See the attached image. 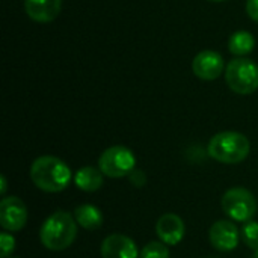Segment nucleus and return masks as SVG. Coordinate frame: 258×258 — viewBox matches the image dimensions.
I'll list each match as a JSON object with an SVG mask.
<instances>
[{
    "label": "nucleus",
    "mask_w": 258,
    "mask_h": 258,
    "mask_svg": "<svg viewBox=\"0 0 258 258\" xmlns=\"http://www.w3.org/2000/svg\"><path fill=\"white\" fill-rule=\"evenodd\" d=\"M30 178L42 192L57 194L70 186L73 174L70 166L59 157L41 156L30 166Z\"/></svg>",
    "instance_id": "nucleus-1"
},
{
    "label": "nucleus",
    "mask_w": 258,
    "mask_h": 258,
    "mask_svg": "<svg viewBox=\"0 0 258 258\" xmlns=\"http://www.w3.org/2000/svg\"><path fill=\"white\" fill-rule=\"evenodd\" d=\"M77 237V222L65 210L51 213L39 230L41 243L50 251H63L73 245Z\"/></svg>",
    "instance_id": "nucleus-2"
},
{
    "label": "nucleus",
    "mask_w": 258,
    "mask_h": 258,
    "mask_svg": "<svg viewBox=\"0 0 258 258\" xmlns=\"http://www.w3.org/2000/svg\"><path fill=\"white\" fill-rule=\"evenodd\" d=\"M251 151V144L248 138L237 132H221L215 135L207 147L209 156L225 165L242 163Z\"/></svg>",
    "instance_id": "nucleus-3"
},
{
    "label": "nucleus",
    "mask_w": 258,
    "mask_h": 258,
    "mask_svg": "<svg viewBox=\"0 0 258 258\" xmlns=\"http://www.w3.org/2000/svg\"><path fill=\"white\" fill-rule=\"evenodd\" d=\"M225 82L240 95H249L258 89V65L246 57H236L225 67Z\"/></svg>",
    "instance_id": "nucleus-4"
},
{
    "label": "nucleus",
    "mask_w": 258,
    "mask_h": 258,
    "mask_svg": "<svg viewBox=\"0 0 258 258\" xmlns=\"http://www.w3.org/2000/svg\"><path fill=\"white\" fill-rule=\"evenodd\" d=\"M224 213L236 222L252 221L257 212V201L254 195L245 187H233L222 197Z\"/></svg>",
    "instance_id": "nucleus-5"
},
{
    "label": "nucleus",
    "mask_w": 258,
    "mask_h": 258,
    "mask_svg": "<svg viewBox=\"0 0 258 258\" xmlns=\"http://www.w3.org/2000/svg\"><path fill=\"white\" fill-rule=\"evenodd\" d=\"M136 157L122 145H115L103 151L98 160V169L109 178H121L135 171Z\"/></svg>",
    "instance_id": "nucleus-6"
},
{
    "label": "nucleus",
    "mask_w": 258,
    "mask_h": 258,
    "mask_svg": "<svg viewBox=\"0 0 258 258\" xmlns=\"http://www.w3.org/2000/svg\"><path fill=\"white\" fill-rule=\"evenodd\" d=\"M27 222L26 204L18 197H5L0 203V225L6 231H20Z\"/></svg>",
    "instance_id": "nucleus-7"
},
{
    "label": "nucleus",
    "mask_w": 258,
    "mask_h": 258,
    "mask_svg": "<svg viewBox=\"0 0 258 258\" xmlns=\"http://www.w3.org/2000/svg\"><path fill=\"white\" fill-rule=\"evenodd\" d=\"M209 239L215 249L228 252L237 248L242 237H240V230L234 222L218 221L212 225L209 231Z\"/></svg>",
    "instance_id": "nucleus-8"
},
{
    "label": "nucleus",
    "mask_w": 258,
    "mask_h": 258,
    "mask_svg": "<svg viewBox=\"0 0 258 258\" xmlns=\"http://www.w3.org/2000/svg\"><path fill=\"white\" fill-rule=\"evenodd\" d=\"M192 71L201 80H216L224 71V57L218 51L203 50L195 56L192 62Z\"/></svg>",
    "instance_id": "nucleus-9"
},
{
    "label": "nucleus",
    "mask_w": 258,
    "mask_h": 258,
    "mask_svg": "<svg viewBox=\"0 0 258 258\" xmlns=\"http://www.w3.org/2000/svg\"><path fill=\"white\" fill-rule=\"evenodd\" d=\"M138 255L136 243L125 234H110L101 243L103 258H138Z\"/></svg>",
    "instance_id": "nucleus-10"
},
{
    "label": "nucleus",
    "mask_w": 258,
    "mask_h": 258,
    "mask_svg": "<svg viewBox=\"0 0 258 258\" xmlns=\"http://www.w3.org/2000/svg\"><path fill=\"white\" fill-rule=\"evenodd\" d=\"M184 222L180 216L174 213H166L160 216V219L156 224V233L160 239L168 246H175L178 245L183 237H184Z\"/></svg>",
    "instance_id": "nucleus-11"
},
{
    "label": "nucleus",
    "mask_w": 258,
    "mask_h": 258,
    "mask_svg": "<svg viewBox=\"0 0 258 258\" xmlns=\"http://www.w3.org/2000/svg\"><path fill=\"white\" fill-rule=\"evenodd\" d=\"M24 9L33 21L50 23L59 15L62 0H24Z\"/></svg>",
    "instance_id": "nucleus-12"
},
{
    "label": "nucleus",
    "mask_w": 258,
    "mask_h": 258,
    "mask_svg": "<svg viewBox=\"0 0 258 258\" xmlns=\"http://www.w3.org/2000/svg\"><path fill=\"white\" fill-rule=\"evenodd\" d=\"M104 183V174L94 166H83L74 174V184L83 192H95Z\"/></svg>",
    "instance_id": "nucleus-13"
},
{
    "label": "nucleus",
    "mask_w": 258,
    "mask_h": 258,
    "mask_svg": "<svg viewBox=\"0 0 258 258\" xmlns=\"http://www.w3.org/2000/svg\"><path fill=\"white\" fill-rule=\"evenodd\" d=\"M74 219L76 222L88 230V231H95L103 225V215L98 207L92 204H82L74 210Z\"/></svg>",
    "instance_id": "nucleus-14"
},
{
    "label": "nucleus",
    "mask_w": 258,
    "mask_h": 258,
    "mask_svg": "<svg viewBox=\"0 0 258 258\" xmlns=\"http://www.w3.org/2000/svg\"><path fill=\"white\" fill-rule=\"evenodd\" d=\"M254 47H255V39H254L252 33L248 30L234 32L228 41V50L237 57H243V56L249 54L254 50Z\"/></svg>",
    "instance_id": "nucleus-15"
},
{
    "label": "nucleus",
    "mask_w": 258,
    "mask_h": 258,
    "mask_svg": "<svg viewBox=\"0 0 258 258\" xmlns=\"http://www.w3.org/2000/svg\"><path fill=\"white\" fill-rule=\"evenodd\" d=\"M240 237L243 240V243L257 251L258 249V222L255 221H248L243 224L242 230H240Z\"/></svg>",
    "instance_id": "nucleus-16"
},
{
    "label": "nucleus",
    "mask_w": 258,
    "mask_h": 258,
    "mask_svg": "<svg viewBox=\"0 0 258 258\" xmlns=\"http://www.w3.org/2000/svg\"><path fill=\"white\" fill-rule=\"evenodd\" d=\"M141 258H169L168 245H165L163 242H157V240L150 242L142 248Z\"/></svg>",
    "instance_id": "nucleus-17"
},
{
    "label": "nucleus",
    "mask_w": 258,
    "mask_h": 258,
    "mask_svg": "<svg viewBox=\"0 0 258 258\" xmlns=\"http://www.w3.org/2000/svg\"><path fill=\"white\" fill-rule=\"evenodd\" d=\"M14 249H15V239L9 233L3 231L0 234V257L9 258Z\"/></svg>",
    "instance_id": "nucleus-18"
},
{
    "label": "nucleus",
    "mask_w": 258,
    "mask_h": 258,
    "mask_svg": "<svg viewBox=\"0 0 258 258\" xmlns=\"http://www.w3.org/2000/svg\"><path fill=\"white\" fill-rule=\"evenodd\" d=\"M128 177H130L132 184L136 186V187H142V186H145V183H147V178H145V175H144L142 171H133Z\"/></svg>",
    "instance_id": "nucleus-19"
},
{
    "label": "nucleus",
    "mask_w": 258,
    "mask_h": 258,
    "mask_svg": "<svg viewBox=\"0 0 258 258\" xmlns=\"http://www.w3.org/2000/svg\"><path fill=\"white\" fill-rule=\"evenodd\" d=\"M246 12L251 20L258 23V0H248L246 2Z\"/></svg>",
    "instance_id": "nucleus-20"
},
{
    "label": "nucleus",
    "mask_w": 258,
    "mask_h": 258,
    "mask_svg": "<svg viewBox=\"0 0 258 258\" xmlns=\"http://www.w3.org/2000/svg\"><path fill=\"white\" fill-rule=\"evenodd\" d=\"M0 181H2V186H0V194L3 195V198H5V195H6V190H8V183H6V178H5V175H0Z\"/></svg>",
    "instance_id": "nucleus-21"
},
{
    "label": "nucleus",
    "mask_w": 258,
    "mask_h": 258,
    "mask_svg": "<svg viewBox=\"0 0 258 258\" xmlns=\"http://www.w3.org/2000/svg\"><path fill=\"white\" fill-rule=\"evenodd\" d=\"M252 258H258V249L255 251V254H254V257H252Z\"/></svg>",
    "instance_id": "nucleus-22"
},
{
    "label": "nucleus",
    "mask_w": 258,
    "mask_h": 258,
    "mask_svg": "<svg viewBox=\"0 0 258 258\" xmlns=\"http://www.w3.org/2000/svg\"><path fill=\"white\" fill-rule=\"evenodd\" d=\"M210 2H225V0H210Z\"/></svg>",
    "instance_id": "nucleus-23"
}]
</instances>
